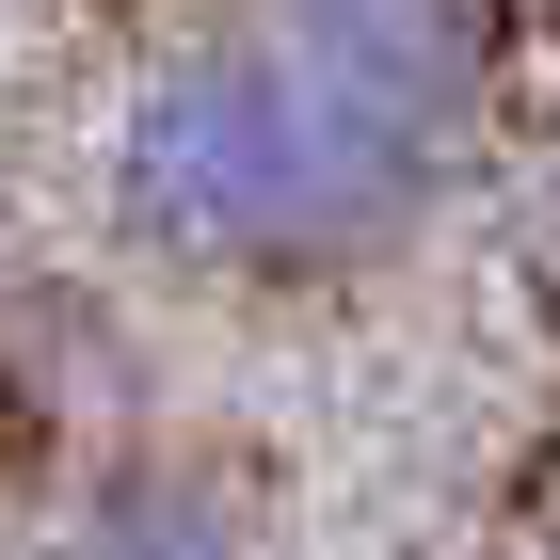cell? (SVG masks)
<instances>
[{"instance_id": "1", "label": "cell", "mask_w": 560, "mask_h": 560, "mask_svg": "<svg viewBox=\"0 0 560 560\" xmlns=\"http://www.w3.org/2000/svg\"><path fill=\"white\" fill-rule=\"evenodd\" d=\"M480 0H241L113 113V224L176 272H352L480 144Z\"/></svg>"}, {"instance_id": "2", "label": "cell", "mask_w": 560, "mask_h": 560, "mask_svg": "<svg viewBox=\"0 0 560 560\" xmlns=\"http://www.w3.org/2000/svg\"><path fill=\"white\" fill-rule=\"evenodd\" d=\"M81 560H241V528H224V497H192V480H96Z\"/></svg>"}]
</instances>
